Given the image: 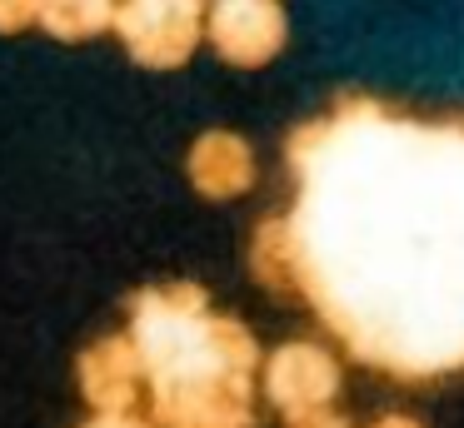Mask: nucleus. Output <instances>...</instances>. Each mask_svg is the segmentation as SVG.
I'll list each match as a JSON object with an SVG mask.
<instances>
[{
  "mask_svg": "<svg viewBox=\"0 0 464 428\" xmlns=\"http://www.w3.org/2000/svg\"><path fill=\"white\" fill-rule=\"evenodd\" d=\"M81 428H155V423H145V418H135V414H105V418H91V423H81Z\"/></svg>",
  "mask_w": 464,
  "mask_h": 428,
  "instance_id": "obj_10",
  "label": "nucleus"
},
{
  "mask_svg": "<svg viewBox=\"0 0 464 428\" xmlns=\"http://www.w3.org/2000/svg\"><path fill=\"white\" fill-rule=\"evenodd\" d=\"M370 428H420L414 418H400V414H384V418H374Z\"/></svg>",
  "mask_w": 464,
  "mask_h": 428,
  "instance_id": "obj_12",
  "label": "nucleus"
},
{
  "mask_svg": "<svg viewBox=\"0 0 464 428\" xmlns=\"http://www.w3.org/2000/svg\"><path fill=\"white\" fill-rule=\"evenodd\" d=\"M35 25H45L61 40H85L111 25V5H95V0H85V5H75V0H45V5H35Z\"/></svg>",
  "mask_w": 464,
  "mask_h": 428,
  "instance_id": "obj_8",
  "label": "nucleus"
},
{
  "mask_svg": "<svg viewBox=\"0 0 464 428\" xmlns=\"http://www.w3.org/2000/svg\"><path fill=\"white\" fill-rule=\"evenodd\" d=\"M160 428H250L260 344L215 314L200 284H150L130 294V334Z\"/></svg>",
  "mask_w": 464,
  "mask_h": 428,
  "instance_id": "obj_2",
  "label": "nucleus"
},
{
  "mask_svg": "<svg viewBox=\"0 0 464 428\" xmlns=\"http://www.w3.org/2000/svg\"><path fill=\"white\" fill-rule=\"evenodd\" d=\"M290 428H350L340 414H330V408H320V414H300V418H290Z\"/></svg>",
  "mask_w": 464,
  "mask_h": 428,
  "instance_id": "obj_9",
  "label": "nucleus"
},
{
  "mask_svg": "<svg viewBox=\"0 0 464 428\" xmlns=\"http://www.w3.org/2000/svg\"><path fill=\"white\" fill-rule=\"evenodd\" d=\"M205 35L230 65H265L285 45V10L265 0L205 5Z\"/></svg>",
  "mask_w": 464,
  "mask_h": 428,
  "instance_id": "obj_5",
  "label": "nucleus"
},
{
  "mask_svg": "<svg viewBox=\"0 0 464 428\" xmlns=\"http://www.w3.org/2000/svg\"><path fill=\"white\" fill-rule=\"evenodd\" d=\"M285 165L295 204L255 224V279L300 294L374 374H464V115L340 95L290 135Z\"/></svg>",
  "mask_w": 464,
  "mask_h": 428,
  "instance_id": "obj_1",
  "label": "nucleus"
},
{
  "mask_svg": "<svg viewBox=\"0 0 464 428\" xmlns=\"http://www.w3.org/2000/svg\"><path fill=\"white\" fill-rule=\"evenodd\" d=\"M334 394H340V364H334L330 348L295 338V344H280L265 358V398L285 418L320 414V408H330Z\"/></svg>",
  "mask_w": 464,
  "mask_h": 428,
  "instance_id": "obj_4",
  "label": "nucleus"
},
{
  "mask_svg": "<svg viewBox=\"0 0 464 428\" xmlns=\"http://www.w3.org/2000/svg\"><path fill=\"white\" fill-rule=\"evenodd\" d=\"M35 5H0V30H15V25H31Z\"/></svg>",
  "mask_w": 464,
  "mask_h": 428,
  "instance_id": "obj_11",
  "label": "nucleus"
},
{
  "mask_svg": "<svg viewBox=\"0 0 464 428\" xmlns=\"http://www.w3.org/2000/svg\"><path fill=\"white\" fill-rule=\"evenodd\" d=\"M185 169L205 199H235L255 185V155L230 129H210V135L195 139L190 155H185Z\"/></svg>",
  "mask_w": 464,
  "mask_h": 428,
  "instance_id": "obj_7",
  "label": "nucleus"
},
{
  "mask_svg": "<svg viewBox=\"0 0 464 428\" xmlns=\"http://www.w3.org/2000/svg\"><path fill=\"white\" fill-rule=\"evenodd\" d=\"M140 354L125 334H105L81 354V394L95 408V418L105 414H130L135 394H140Z\"/></svg>",
  "mask_w": 464,
  "mask_h": 428,
  "instance_id": "obj_6",
  "label": "nucleus"
},
{
  "mask_svg": "<svg viewBox=\"0 0 464 428\" xmlns=\"http://www.w3.org/2000/svg\"><path fill=\"white\" fill-rule=\"evenodd\" d=\"M111 30L125 40V50L140 65L170 70L185 65L190 50L200 45L205 5H190V0H125V5H111Z\"/></svg>",
  "mask_w": 464,
  "mask_h": 428,
  "instance_id": "obj_3",
  "label": "nucleus"
}]
</instances>
